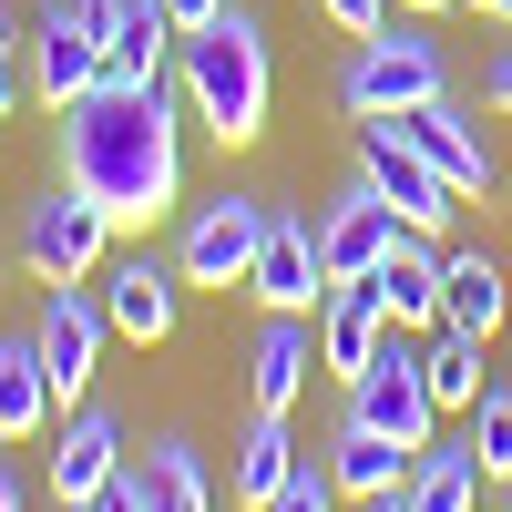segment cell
Returning <instances> with one entry per match:
<instances>
[{"instance_id":"5b68a950","label":"cell","mask_w":512,"mask_h":512,"mask_svg":"<svg viewBox=\"0 0 512 512\" xmlns=\"http://www.w3.org/2000/svg\"><path fill=\"white\" fill-rule=\"evenodd\" d=\"M103 246H113V216H103V205L82 195L72 175H62L52 195H31V205H21V267H31L41 287L93 277V267H103Z\"/></svg>"},{"instance_id":"f546056e","label":"cell","mask_w":512,"mask_h":512,"mask_svg":"<svg viewBox=\"0 0 512 512\" xmlns=\"http://www.w3.org/2000/svg\"><path fill=\"white\" fill-rule=\"evenodd\" d=\"M482 93H492V103L512 113V41H502V52H492V72H482Z\"/></svg>"},{"instance_id":"52a82bcc","label":"cell","mask_w":512,"mask_h":512,"mask_svg":"<svg viewBox=\"0 0 512 512\" xmlns=\"http://www.w3.org/2000/svg\"><path fill=\"white\" fill-rule=\"evenodd\" d=\"M359 175L390 195V216H400L410 236H441V226L461 216V185H451L441 164L400 134V123H359Z\"/></svg>"},{"instance_id":"9c48e42d","label":"cell","mask_w":512,"mask_h":512,"mask_svg":"<svg viewBox=\"0 0 512 512\" xmlns=\"http://www.w3.org/2000/svg\"><path fill=\"white\" fill-rule=\"evenodd\" d=\"M41 359H52V390H62V410H82V390H93V369H103V338H113V318H103V287H41Z\"/></svg>"},{"instance_id":"cb8c5ba5","label":"cell","mask_w":512,"mask_h":512,"mask_svg":"<svg viewBox=\"0 0 512 512\" xmlns=\"http://www.w3.org/2000/svg\"><path fill=\"white\" fill-rule=\"evenodd\" d=\"M328 472H338V492H349V502H379V492H400V482H410V451H390L379 431H359V420H338Z\"/></svg>"},{"instance_id":"8fae6325","label":"cell","mask_w":512,"mask_h":512,"mask_svg":"<svg viewBox=\"0 0 512 512\" xmlns=\"http://www.w3.org/2000/svg\"><path fill=\"white\" fill-rule=\"evenodd\" d=\"M175 287H185L175 256H154V246L113 256V267H103V318H113V338H134V349H164V338H175Z\"/></svg>"},{"instance_id":"d4e9b609","label":"cell","mask_w":512,"mask_h":512,"mask_svg":"<svg viewBox=\"0 0 512 512\" xmlns=\"http://www.w3.org/2000/svg\"><path fill=\"white\" fill-rule=\"evenodd\" d=\"M420 369H431V400H441V410H472V400L492 390L472 328H431V338H420Z\"/></svg>"},{"instance_id":"f35d334b","label":"cell","mask_w":512,"mask_h":512,"mask_svg":"<svg viewBox=\"0 0 512 512\" xmlns=\"http://www.w3.org/2000/svg\"><path fill=\"white\" fill-rule=\"evenodd\" d=\"M62 512H82V502H62Z\"/></svg>"},{"instance_id":"74e56055","label":"cell","mask_w":512,"mask_h":512,"mask_svg":"<svg viewBox=\"0 0 512 512\" xmlns=\"http://www.w3.org/2000/svg\"><path fill=\"white\" fill-rule=\"evenodd\" d=\"M492 492H502V512H512V472H502V482H492Z\"/></svg>"},{"instance_id":"d590c367","label":"cell","mask_w":512,"mask_h":512,"mask_svg":"<svg viewBox=\"0 0 512 512\" xmlns=\"http://www.w3.org/2000/svg\"><path fill=\"white\" fill-rule=\"evenodd\" d=\"M400 11H410V21H431V11H451V0H400Z\"/></svg>"},{"instance_id":"ffe728a7","label":"cell","mask_w":512,"mask_h":512,"mask_svg":"<svg viewBox=\"0 0 512 512\" xmlns=\"http://www.w3.org/2000/svg\"><path fill=\"white\" fill-rule=\"evenodd\" d=\"M379 308H390V328H441V246L431 236H400L390 267H379Z\"/></svg>"},{"instance_id":"2e32d148","label":"cell","mask_w":512,"mask_h":512,"mask_svg":"<svg viewBox=\"0 0 512 512\" xmlns=\"http://www.w3.org/2000/svg\"><path fill=\"white\" fill-rule=\"evenodd\" d=\"M308 359H318V318L267 308V328H256V349H246V400H256V410H297Z\"/></svg>"},{"instance_id":"7c38bea8","label":"cell","mask_w":512,"mask_h":512,"mask_svg":"<svg viewBox=\"0 0 512 512\" xmlns=\"http://www.w3.org/2000/svg\"><path fill=\"white\" fill-rule=\"evenodd\" d=\"M256 308H297V318H318V297H328V256H318V216H277L267 246H256Z\"/></svg>"},{"instance_id":"277c9868","label":"cell","mask_w":512,"mask_h":512,"mask_svg":"<svg viewBox=\"0 0 512 512\" xmlns=\"http://www.w3.org/2000/svg\"><path fill=\"white\" fill-rule=\"evenodd\" d=\"M349 420L359 431H379L390 451H431V431H441V400H431V369H420V349H410V328H390L369 349V369L349 379Z\"/></svg>"},{"instance_id":"7a4b0ae2","label":"cell","mask_w":512,"mask_h":512,"mask_svg":"<svg viewBox=\"0 0 512 512\" xmlns=\"http://www.w3.org/2000/svg\"><path fill=\"white\" fill-rule=\"evenodd\" d=\"M175 82H185L195 123H205L226 154L256 144V134H267V103H277V62H267L256 11H236V0H226L205 31H185V41H175Z\"/></svg>"},{"instance_id":"8d00e7d4","label":"cell","mask_w":512,"mask_h":512,"mask_svg":"<svg viewBox=\"0 0 512 512\" xmlns=\"http://www.w3.org/2000/svg\"><path fill=\"white\" fill-rule=\"evenodd\" d=\"M472 11H502V21H512V0H472Z\"/></svg>"},{"instance_id":"4fadbf2b","label":"cell","mask_w":512,"mask_h":512,"mask_svg":"<svg viewBox=\"0 0 512 512\" xmlns=\"http://www.w3.org/2000/svg\"><path fill=\"white\" fill-rule=\"evenodd\" d=\"M93 11V31H103V72L113 82H164V62H175V11L164 0H82Z\"/></svg>"},{"instance_id":"e0dca14e","label":"cell","mask_w":512,"mask_h":512,"mask_svg":"<svg viewBox=\"0 0 512 512\" xmlns=\"http://www.w3.org/2000/svg\"><path fill=\"white\" fill-rule=\"evenodd\" d=\"M379 338H390V308H379V277H338V287L318 297V369L359 379Z\"/></svg>"},{"instance_id":"484cf974","label":"cell","mask_w":512,"mask_h":512,"mask_svg":"<svg viewBox=\"0 0 512 512\" xmlns=\"http://www.w3.org/2000/svg\"><path fill=\"white\" fill-rule=\"evenodd\" d=\"M472 451H482V472H492V482L512 472V390H502V379L472 400Z\"/></svg>"},{"instance_id":"603a6c76","label":"cell","mask_w":512,"mask_h":512,"mask_svg":"<svg viewBox=\"0 0 512 512\" xmlns=\"http://www.w3.org/2000/svg\"><path fill=\"white\" fill-rule=\"evenodd\" d=\"M482 482H492V472H482L472 441H451V451L431 441V451L410 461V512H482Z\"/></svg>"},{"instance_id":"44dd1931","label":"cell","mask_w":512,"mask_h":512,"mask_svg":"<svg viewBox=\"0 0 512 512\" xmlns=\"http://www.w3.org/2000/svg\"><path fill=\"white\" fill-rule=\"evenodd\" d=\"M287 472H297V441H287V410H256V420H246V441H236V461H226V492H236L246 512H267Z\"/></svg>"},{"instance_id":"ac0fdd59","label":"cell","mask_w":512,"mask_h":512,"mask_svg":"<svg viewBox=\"0 0 512 512\" xmlns=\"http://www.w3.org/2000/svg\"><path fill=\"white\" fill-rule=\"evenodd\" d=\"M52 420H62V390L41 338H0V441H41Z\"/></svg>"},{"instance_id":"7402d4cb","label":"cell","mask_w":512,"mask_h":512,"mask_svg":"<svg viewBox=\"0 0 512 512\" xmlns=\"http://www.w3.org/2000/svg\"><path fill=\"white\" fill-rule=\"evenodd\" d=\"M502 308H512V287H502V267H492L482 246L441 256V328H472V338H492V328H502Z\"/></svg>"},{"instance_id":"5bb4252c","label":"cell","mask_w":512,"mask_h":512,"mask_svg":"<svg viewBox=\"0 0 512 512\" xmlns=\"http://www.w3.org/2000/svg\"><path fill=\"white\" fill-rule=\"evenodd\" d=\"M400 134L431 154V164H441V175L472 195V205H492V195H502V164H492V144L472 134V113H461L451 93H441V103H420V113H400Z\"/></svg>"},{"instance_id":"4316f807","label":"cell","mask_w":512,"mask_h":512,"mask_svg":"<svg viewBox=\"0 0 512 512\" xmlns=\"http://www.w3.org/2000/svg\"><path fill=\"white\" fill-rule=\"evenodd\" d=\"M338 502H349V492H338V472H328V451H318V461H297V472L277 482V502H267V512H338Z\"/></svg>"},{"instance_id":"f1b7e54d","label":"cell","mask_w":512,"mask_h":512,"mask_svg":"<svg viewBox=\"0 0 512 512\" xmlns=\"http://www.w3.org/2000/svg\"><path fill=\"white\" fill-rule=\"evenodd\" d=\"M82 512H144V482H134V461H123V482H103Z\"/></svg>"},{"instance_id":"e575fe53","label":"cell","mask_w":512,"mask_h":512,"mask_svg":"<svg viewBox=\"0 0 512 512\" xmlns=\"http://www.w3.org/2000/svg\"><path fill=\"white\" fill-rule=\"evenodd\" d=\"M359 512H410V482H400V492H379V502H359Z\"/></svg>"},{"instance_id":"6da1fadb","label":"cell","mask_w":512,"mask_h":512,"mask_svg":"<svg viewBox=\"0 0 512 512\" xmlns=\"http://www.w3.org/2000/svg\"><path fill=\"white\" fill-rule=\"evenodd\" d=\"M62 175L103 205L113 226H154L185 195V154H175V103L164 82H103L62 113Z\"/></svg>"},{"instance_id":"30bf717a","label":"cell","mask_w":512,"mask_h":512,"mask_svg":"<svg viewBox=\"0 0 512 512\" xmlns=\"http://www.w3.org/2000/svg\"><path fill=\"white\" fill-rule=\"evenodd\" d=\"M400 236H410V226L390 216V195H379L369 175H349V185L318 205V256H328V287H338V277H379Z\"/></svg>"},{"instance_id":"3957f363","label":"cell","mask_w":512,"mask_h":512,"mask_svg":"<svg viewBox=\"0 0 512 512\" xmlns=\"http://www.w3.org/2000/svg\"><path fill=\"white\" fill-rule=\"evenodd\" d=\"M451 93V62H441V41L420 31V21H379L349 62H338V113L349 123H400L420 103H441Z\"/></svg>"},{"instance_id":"1f68e13d","label":"cell","mask_w":512,"mask_h":512,"mask_svg":"<svg viewBox=\"0 0 512 512\" xmlns=\"http://www.w3.org/2000/svg\"><path fill=\"white\" fill-rule=\"evenodd\" d=\"M11 52H31V41H21V11L0 0V62H11Z\"/></svg>"},{"instance_id":"8992f818","label":"cell","mask_w":512,"mask_h":512,"mask_svg":"<svg viewBox=\"0 0 512 512\" xmlns=\"http://www.w3.org/2000/svg\"><path fill=\"white\" fill-rule=\"evenodd\" d=\"M267 226H277L267 195H205V205H185V236H175L185 287H246V277H256V246H267Z\"/></svg>"},{"instance_id":"9a60e30c","label":"cell","mask_w":512,"mask_h":512,"mask_svg":"<svg viewBox=\"0 0 512 512\" xmlns=\"http://www.w3.org/2000/svg\"><path fill=\"white\" fill-rule=\"evenodd\" d=\"M123 420L103 410V400H82V410H62V451H52V502H93L103 482H123Z\"/></svg>"},{"instance_id":"d6a6232c","label":"cell","mask_w":512,"mask_h":512,"mask_svg":"<svg viewBox=\"0 0 512 512\" xmlns=\"http://www.w3.org/2000/svg\"><path fill=\"white\" fill-rule=\"evenodd\" d=\"M11 103H21V72H11V62H0V123H11Z\"/></svg>"},{"instance_id":"836d02e7","label":"cell","mask_w":512,"mask_h":512,"mask_svg":"<svg viewBox=\"0 0 512 512\" xmlns=\"http://www.w3.org/2000/svg\"><path fill=\"white\" fill-rule=\"evenodd\" d=\"M0 512H21V472H11V461H0Z\"/></svg>"},{"instance_id":"d6986e66","label":"cell","mask_w":512,"mask_h":512,"mask_svg":"<svg viewBox=\"0 0 512 512\" xmlns=\"http://www.w3.org/2000/svg\"><path fill=\"white\" fill-rule=\"evenodd\" d=\"M134 482H144V512H216V482H205V451L185 431H154L134 451Z\"/></svg>"},{"instance_id":"4dcf8cb0","label":"cell","mask_w":512,"mask_h":512,"mask_svg":"<svg viewBox=\"0 0 512 512\" xmlns=\"http://www.w3.org/2000/svg\"><path fill=\"white\" fill-rule=\"evenodd\" d=\"M164 11H175V31H205V21L226 11V0H164Z\"/></svg>"},{"instance_id":"ba28073f","label":"cell","mask_w":512,"mask_h":512,"mask_svg":"<svg viewBox=\"0 0 512 512\" xmlns=\"http://www.w3.org/2000/svg\"><path fill=\"white\" fill-rule=\"evenodd\" d=\"M103 31H93V11L82 0H41V21H31V93L52 103V113H72L82 93H103Z\"/></svg>"},{"instance_id":"83f0119b","label":"cell","mask_w":512,"mask_h":512,"mask_svg":"<svg viewBox=\"0 0 512 512\" xmlns=\"http://www.w3.org/2000/svg\"><path fill=\"white\" fill-rule=\"evenodd\" d=\"M318 11H328L338 31H349V41H369L379 21H390V0H318Z\"/></svg>"}]
</instances>
